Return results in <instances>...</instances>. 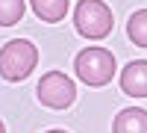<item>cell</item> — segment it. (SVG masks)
Instances as JSON below:
<instances>
[{
  "instance_id": "9",
  "label": "cell",
  "mask_w": 147,
  "mask_h": 133,
  "mask_svg": "<svg viewBox=\"0 0 147 133\" xmlns=\"http://www.w3.org/2000/svg\"><path fill=\"white\" fill-rule=\"evenodd\" d=\"M24 18V0H0V27H12Z\"/></svg>"
},
{
  "instance_id": "4",
  "label": "cell",
  "mask_w": 147,
  "mask_h": 133,
  "mask_svg": "<svg viewBox=\"0 0 147 133\" xmlns=\"http://www.w3.org/2000/svg\"><path fill=\"white\" fill-rule=\"evenodd\" d=\"M38 101L50 110H68L77 98V86L71 83V77H65L62 71H47V74L38 80Z\"/></svg>"
},
{
  "instance_id": "7",
  "label": "cell",
  "mask_w": 147,
  "mask_h": 133,
  "mask_svg": "<svg viewBox=\"0 0 147 133\" xmlns=\"http://www.w3.org/2000/svg\"><path fill=\"white\" fill-rule=\"evenodd\" d=\"M30 3H32V12L47 24H56L68 15V0H30Z\"/></svg>"
},
{
  "instance_id": "2",
  "label": "cell",
  "mask_w": 147,
  "mask_h": 133,
  "mask_svg": "<svg viewBox=\"0 0 147 133\" xmlns=\"http://www.w3.org/2000/svg\"><path fill=\"white\" fill-rule=\"evenodd\" d=\"M74 71H77V77L85 83V86H106L109 80L115 77V56L112 50H106V47H85V50L77 53L74 59Z\"/></svg>"
},
{
  "instance_id": "8",
  "label": "cell",
  "mask_w": 147,
  "mask_h": 133,
  "mask_svg": "<svg viewBox=\"0 0 147 133\" xmlns=\"http://www.w3.org/2000/svg\"><path fill=\"white\" fill-rule=\"evenodd\" d=\"M127 35H129L132 44L147 47V9H138V12H132V15H129V21H127Z\"/></svg>"
},
{
  "instance_id": "10",
  "label": "cell",
  "mask_w": 147,
  "mask_h": 133,
  "mask_svg": "<svg viewBox=\"0 0 147 133\" xmlns=\"http://www.w3.org/2000/svg\"><path fill=\"white\" fill-rule=\"evenodd\" d=\"M0 133H6V127H3V121H0Z\"/></svg>"
},
{
  "instance_id": "6",
  "label": "cell",
  "mask_w": 147,
  "mask_h": 133,
  "mask_svg": "<svg viewBox=\"0 0 147 133\" xmlns=\"http://www.w3.org/2000/svg\"><path fill=\"white\" fill-rule=\"evenodd\" d=\"M112 133H147V110H121L112 121Z\"/></svg>"
},
{
  "instance_id": "5",
  "label": "cell",
  "mask_w": 147,
  "mask_h": 133,
  "mask_svg": "<svg viewBox=\"0 0 147 133\" xmlns=\"http://www.w3.org/2000/svg\"><path fill=\"white\" fill-rule=\"evenodd\" d=\"M121 89L129 98H147V59H136L121 71Z\"/></svg>"
},
{
  "instance_id": "3",
  "label": "cell",
  "mask_w": 147,
  "mask_h": 133,
  "mask_svg": "<svg viewBox=\"0 0 147 133\" xmlns=\"http://www.w3.org/2000/svg\"><path fill=\"white\" fill-rule=\"evenodd\" d=\"M115 15L103 0H80L74 9V27L85 39H106L112 33Z\"/></svg>"
},
{
  "instance_id": "11",
  "label": "cell",
  "mask_w": 147,
  "mask_h": 133,
  "mask_svg": "<svg viewBox=\"0 0 147 133\" xmlns=\"http://www.w3.org/2000/svg\"><path fill=\"white\" fill-rule=\"evenodd\" d=\"M47 133H65V130H47Z\"/></svg>"
},
{
  "instance_id": "1",
  "label": "cell",
  "mask_w": 147,
  "mask_h": 133,
  "mask_svg": "<svg viewBox=\"0 0 147 133\" xmlns=\"http://www.w3.org/2000/svg\"><path fill=\"white\" fill-rule=\"evenodd\" d=\"M35 62H38V47L27 39H12L0 47V77L9 83L30 77Z\"/></svg>"
}]
</instances>
